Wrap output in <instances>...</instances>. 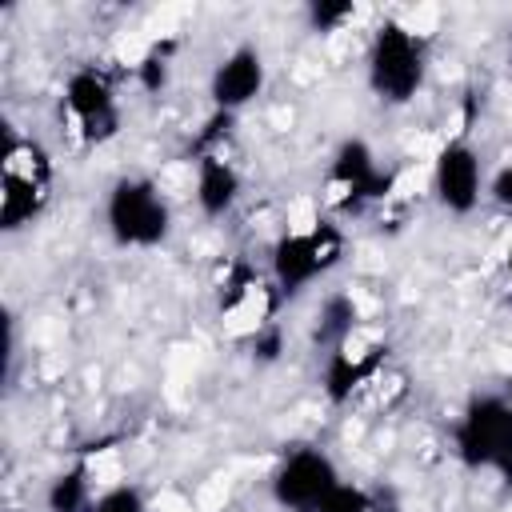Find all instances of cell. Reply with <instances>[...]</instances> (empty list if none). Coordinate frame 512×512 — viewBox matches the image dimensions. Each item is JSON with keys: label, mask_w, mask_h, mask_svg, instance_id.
<instances>
[{"label": "cell", "mask_w": 512, "mask_h": 512, "mask_svg": "<svg viewBox=\"0 0 512 512\" xmlns=\"http://www.w3.org/2000/svg\"><path fill=\"white\" fill-rule=\"evenodd\" d=\"M60 116L68 132L88 148L116 140L124 124L116 76L104 64H76L60 84Z\"/></svg>", "instance_id": "6"}, {"label": "cell", "mask_w": 512, "mask_h": 512, "mask_svg": "<svg viewBox=\"0 0 512 512\" xmlns=\"http://www.w3.org/2000/svg\"><path fill=\"white\" fill-rule=\"evenodd\" d=\"M268 88V60L252 40L232 44L208 72V104L212 112H228L240 116L244 108H252Z\"/></svg>", "instance_id": "10"}, {"label": "cell", "mask_w": 512, "mask_h": 512, "mask_svg": "<svg viewBox=\"0 0 512 512\" xmlns=\"http://www.w3.org/2000/svg\"><path fill=\"white\" fill-rule=\"evenodd\" d=\"M136 80L144 92H160L172 80V44H152L136 64Z\"/></svg>", "instance_id": "17"}, {"label": "cell", "mask_w": 512, "mask_h": 512, "mask_svg": "<svg viewBox=\"0 0 512 512\" xmlns=\"http://www.w3.org/2000/svg\"><path fill=\"white\" fill-rule=\"evenodd\" d=\"M364 80L380 104H412L428 84V40L400 20H380L364 48Z\"/></svg>", "instance_id": "4"}, {"label": "cell", "mask_w": 512, "mask_h": 512, "mask_svg": "<svg viewBox=\"0 0 512 512\" xmlns=\"http://www.w3.org/2000/svg\"><path fill=\"white\" fill-rule=\"evenodd\" d=\"M452 452L468 472H496L512 484V396L476 392L452 424Z\"/></svg>", "instance_id": "5"}, {"label": "cell", "mask_w": 512, "mask_h": 512, "mask_svg": "<svg viewBox=\"0 0 512 512\" xmlns=\"http://www.w3.org/2000/svg\"><path fill=\"white\" fill-rule=\"evenodd\" d=\"M340 480V464L320 444H300L280 456V464L268 476V492L284 512H320V504L332 496Z\"/></svg>", "instance_id": "8"}, {"label": "cell", "mask_w": 512, "mask_h": 512, "mask_svg": "<svg viewBox=\"0 0 512 512\" xmlns=\"http://www.w3.org/2000/svg\"><path fill=\"white\" fill-rule=\"evenodd\" d=\"M56 192V160L40 136L4 128L0 144V228L24 232L32 228Z\"/></svg>", "instance_id": "1"}, {"label": "cell", "mask_w": 512, "mask_h": 512, "mask_svg": "<svg viewBox=\"0 0 512 512\" xmlns=\"http://www.w3.org/2000/svg\"><path fill=\"white\" fill-rule=\"evenodd\" d=\"M348 236L336 216H316L304 228H288L268 248V284L280 300L304 296L312 284L332 276L344 264Z\"/></svg>", "instance_id": "2"}, {"label": "cell", "mask_w": 512, "mask_h": 512, "mask_svg": "<svg viewBox=\"0 0 512 512\" xmlns=\"http://www.w3.org/2000/svg\"><path fill=\"white\" fill-rule=\"evenodd\" d=\"M356 320H360V308L348 292H328L320 300V312H316V324H312V344L320 352H332L340 344H348L356 336Z\"/></svg>", "instance_id": "14"}, {"label": "cell", "mask_w": 512, "mask_h": 512, "mask_svg": "<svg viewBox=\"0 0 512 512\" xmlns=\"http://www.w3.org/2000/svg\"><path fill=\"white\" fill-rule=\"evenodd\" d=\"M428 184H432V200L440 204V212L472 216L480 208V200L488 196V168H484L480 148L464 136L444 140L432 156Z\"/></svg>", "instance_id": "9"}, {"label": "cell", "mask_w": 512, "mask_h": 512, "mask_svg": "<svg viewBox=\"0 0 512 512\" xmlns=\"http://www.w3.org/2000/svg\"><path fill=\"white\" fill-rule=\"evenodd\" d=\"M508 64H512V40H508Z\"/></svg>", "instance_id": "22"}, {"label": "cell", "mask_w": 512, "mask_h": 512, "mask_svg": "<svg viewBox=\"0 0 512 512\" xmlns=\"http://www.w3.org/2000/svg\"><path fill=\"white\" fill-rule=\"evenodd\" d=\"M392 188V176L380 168V156L368 140L348 136L336 144L328 172H324V204L328 212L340 216H360L376 200H384Z\"/></svg>", "instance_id": "7"}, {"label": "cell", "mask_w": 512, "mask_h": 512, "mask_svg": "<svg viewBox=\"0 0 512 512\" xmlns=\"http://www.w3.org/2000/svg\"><path fill=\"white\" fill-rule=\"evenodd\" d=\"M192 200L204 220H224L244 196V172L228 152H204L192 156Z\"/></svg>", "instance_id": "12"}, {"label": "cell", "mask_w": 512, "mask_h": 512, "mask_svg": "<svg viewBox=\"0 0 512 512\" xmlns=\"http://www.w3.org/2000/svg\"><path fill=\"white\" fill-rule=\"evenodd\" d=\"M320 512H380V496L356 480H340L332 496L320 504Z\"/></svg>", "instance_id": "16"}, {"label": "cell", "mask_w": 512, "mask_h": 512, "mask_svg": "<svg viewBox=\"0 0 512 512\" xmlns=\"http://www.w3.org/2000/svg\"><path fill=\"white\" fill-rule=\"evenodd\" d=\"M100 220H104V232L116 248L148 252V248H160L172 236L176 212H172V200L164 196V188L152 176L124 172L108 184L104 204H100Z\"/></svg>", "instance_id": "3"}, {"label": "cell", "mask_w": 512, "mask_h": 512, "mask_svg": "<svg viewBox=\"0 0 512 512\" xmlns=\"http://www.w3.org/2000/svg\"><path fill=\"white\" fill-rule=\"evenodd\" d=\"M504 276H508V284H512V236H508V244H504Z\"/></svg>", "instance_id": "21"}, {"label": "cell", "mask_w": 512, "mask_h": 512, "mask_svg": "<svg viewBox=\"0 0 512 512\" xmlns=\"http://www.w3.org/2000/svg\"><path fill=\"white\" fill-rule=\"evenodd\" d=\"M388 372V344L380 340H348L332 352H324V364H320V388L328 396V404L344 408V404H356L380 376Z\"/></svg>", "instance_id": "11"}, {"label": "cell", "mask_w": 512, "mask_h": 512, "mask_svg": "<svg viewBox=\"0 0 512 512\" xmlns=\"http://www.w3.org/2000/svg\"><path fill=\"white\" fill-rule=\"evenodd\" d=\"M304 20H308V32H340L344 24L356 20V4L352 0H316L304 8Z\"/></svg>", "instance_id": "15"}, {"label": "cell", "mask_w": 512, "mask_h": 512, "mask_svg": "<svg viewBox=\"0 0 512 512\" xmlns=\"http://www.w3.org/2000/svg\"><path fill=\"white\" fill-rule=\"evenodd\" d=\"M248 348H252V356H256L260 364H272V360L284 352V332H280V324H276V320L260 324V328L248 336Z\"/></svg>", "instance_id": "19"}, {"label": "cell", "mask_w": 512, "mask_h": 512, "mask_svg": "<svg viewBox=\"0 0 512 512\" xmlns=\"http://www.w3.org/2000/svg\"><path fill=\"white\" fill-rule=\"evenodd\" d=\"M92 512H148V496L140 492V484H112L96 496Z\"/></svg>", "instance_id": "18"}, {"label": "cell", "mask_w": 512, "mask_h": 512, "mask_svg": "<svg viewBox=\"0 0 512 512\" xmlns=\"http://www.w3.org/2000/svg\"><path fill=\"white\" fill-rule=\"evenodd\" d=\"M96 484H92V460L76 456L68 468H60L44 484V508L48 512H92L96 504Z\"/></svg>", "instance_id": "13"}, {"label": "cell", "mask_w": 512, "mask_h": 512, "mask_svg": "<svg viewBox=\"0 0 512 512\" xmlns=\"http://www.w3.org/2000/svg\"><path fill=\"white\" fill-rule=\"evenodd\" d=\"M488 200H492L496 208L512 212V164H504V168H496V172L488 176Z\"/></svg>", "instance_id": "20"}]
</instances>
